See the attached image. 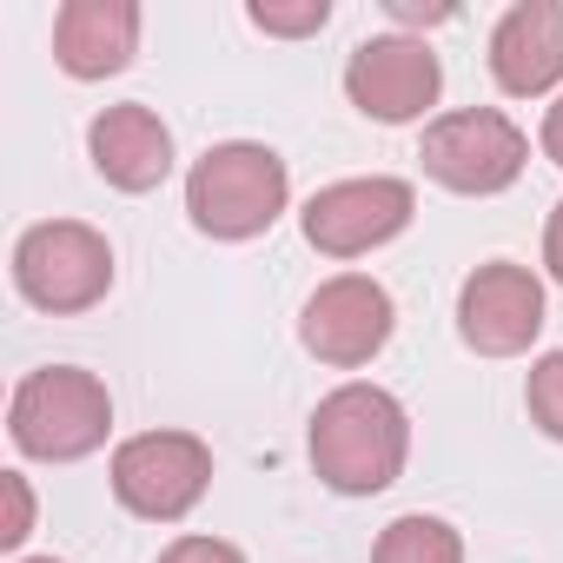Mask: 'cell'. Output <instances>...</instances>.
Returning <instances> with one entry per match:
<instances>
[{"instance_id":"22","label":"cell","mask_w":563,"mask_h":563,"mask_svg":"<svg viewBox=\"0 0 563 563\" xmlns=\"http://www.w3.org/2000/svg\"><path fill=\"white\" fill-rule=\"evenodd\" d=\"M27 563H60V556H27Z\"/></svg>"},{"instance_id":"9","label":"cell","mask_w":563,"mask_h":563,"mask_svg":"<svg viewBox=\"0 0 563 563\" xmlns=\"http://www.w3.org/2000/svg\"><path fill=\"white\" fill-rule=\"evenodd\" d=\"M438 93H444V67H438L431 41H418V34H372L345 60V100L378 126L424 120L438 107Z\"/></svg>"},{"instance_id":"12","label":"cell","mask_w":563,"mask_h":563,"mask_svg":"<svg viewBox=\"0 0 563 563\" xmlns=\"http://www.w3.org/2000/svg\"><path fill=\"white\" fill-rule=\"evenodd\" d=\"M87 153H93V173L113 186V192H153L166 186L173 173V133L153 107L140 100H120L107 113H93L87 126Z\"/></svg>"},{"instance_id":"16","label":"cell","mask_w":563,"mask_h":563,"mask_svg":"<svg viewBox=\"0 0 563 563\" xmlns=\"http://www.w3.org/2000/svg\"><path fill=\"white\" fill-rule=\"evenodd\" d=\"M245 21H252L258 34H278V41H306V34H319V27L332 21V8H325V0H299V8H278V0H252Z\"/></svg>"},{"instance_id":"17","label":"cell","mask_w":563,"mask_h":563,"mask_svg":"<svg viewBox=\"0 0 563 563\" xmlns=\"http://www.w3.org/2000/svg\"><path fill=\"white\" fill-rule=\"evenodd\" d=\"M0 497H8V523H0V550H21L34 530V484L21 471H0Z\"/></svg>"},{"instance_id":"5","label":"cell","mask_w":563,"mask_h":563,"mask_svg":"<svg viewBox=\"0 0 563 563\" xmlns=\"http://www.w3.org/2000/svg\"><path fill=\"white\" fill-rule=\"evenodd\" d=\"M424 179H438L444 192H464V199H490V192H510L523 179V159H530V140L510 113L497 107H457V113H438L424 126Z\"/></svg>"},{"instance_id":"3","label":"cell","mask_w":563,"mask_h":563,"mask_svg":"<svg viewBox=\"0 0 563 563\" xmlns=\"http://www.w3.org/2000/svg\"><path fill=\"white\" fill-rule=\"evenodd\" d=\"M113 431V391L80 365H41L8 398V438L21 457L41 464H80Z\"/></svg>"},{"instance_id":"2","label":"cell","mask_w":563,"mask_h":563,"mask_svg":"<svg viewBox=\"0 0 563 563\" xmlns=\"http://www.w3.org/2000/svg\"><path fill=\"white\" fill-rule=\"evenodd\" d=\"M292 199V173L272 146L258 140H225V146H206L186 173V219L219 239V245H239V239H258L278 225Z\"/></svg>"},{"instance_id":"8","label":"cell","mask_w":563,"mask_h":563,"mask_svg":"<svg viewBox=\"0 0 563 563\" xmlns=\"http://www.w3.org/2000/svg\"><path fill=\"white\" fill-rule=\"evenodd\" d=\"M398 332V306L391 292L378 286L372 272H339L306 299L299 312V345L319 358V365H339V372H358L372 365Z\"/></svg>"},{"instance_id":"20","label":"cell","mask_w":563,"mask_h":563,"mask_svg":"<svg viewBox=\"0 0 563 563\" xmlns=\"http://www.w3.org/2000/svg\"><path fill=\"white\" fill-rule=\"evenodd\" d=\"M543 265H550V278L563 286V199H556L550 219H543Z\"/></svg>"},{"instance_id":"10","label":"cell","mask_w":563,"mask_h":563,"mask_svg":"<svg viewBox=\"0 0 563 563\" xmlns=\"http://www.w3.org/2000/svg\"><path fill=\"white\" fill-rule=\"evenodd\" d=\"M543 332V278L517 258H490L457 286V339L477 358H517Z\"/></svg>"},{"instance_id":"13","label":"cell","mask_w":563,"mask_h":563,"mask_svg":"<svg viewBox=\"0 0 563 563\" xmlns=\"http://www.w3.org/2000/svg\"><path fill=\"white\" fill-rule=\"evenodd\" d=\"M140 54V8L133 0H67L54 14V60L67 80L126 74Z\"/></svg>"},{"instance_id":"19","label":"cell","mask_w":563,"mask_h":563,"mask_svg":"<svg viewBox=\"0 0 563 563\" xmlns=\"http://www.w3.org/2000/svg\"><path fill=\"white\" fill-rule=\"evenodd\" d=\"M385 14L405 21V27H444L457 8H451V0H385Z\"/></svg>"},{"instance_id":"14","label":"cell","mask_w":563,"mask_h":563,"mask_svg":"<svg viewBox=\"0 0 563 563\" xmlns=\"http://www.w3.org/2000/svg\"><path fill=\"white\" fill-rule=\"evenodd\" d=\"M372 563H464V537L444 523V517H391L372 543Z\"/></svg>"},{"instance_id":"6","label":"cell","mask_w":563,"mask_h":563,"mask_svg":"<svg viewBox=\"0 0 563 563\" xmlns=\"http://www.w3.org/2000/svg\"><path fill=\"white\" fill-rule=\"evenodd\" d=\"M113 497L146 523H179L212 490V444L192 431H140L107 464Z\"/></svg>"},{"instance_id":"18","label":"cell","mask_w":563,"mask_h":563,"mask_svg":"<svg viewBox=\"0 0 563 563\" xmlns=\"http://www.w3.org/2000/svg\"><path fill=\"white\" fill-rule=\"evenodd\" d=\"M159 563H245V550L225 537H173L159 550Z\"/></svg>"},{"instance_id":"21","label":"cell","mask_w":563,"mask_h":563,"mask_svg":"<svg viewBox=\"0 0 563 563\" xmlns=\"http://www.w3.org/2000/svg\"><path fill=\"white\" fill-rule=\"evenodd\" d=\"M543 159L550 166H563V93L550 100V113H543Z\"/></svg>"},{"instance_id":"15","label":"cell","mask_w":563,"mask_h":563,"mask_svg":"<svg viewBox=\"0 0 563 563\" xmlns=\"http://www.w3.org/2000/svg\"><path fill=\"white\" fill-rule=\"evenodd\" d=\"M523 411H530V424H537L543 438L563 444V352H543V358L530 365V378H523Z\"/></svg>"},{"instance_id":"1","label":"cell","mask_w":563,"mask_h":563,"mask_svg":"<svg viewBox=\"0 0 563 563\" xmlns=\"http://www.w3.org/2000/svg\"><path fill=\"white\" fill-rule=\"evenodd\" d=\"M312 471L339 497H378L405 477L411 418L385 385H339L312 411Z\"/></svg>"},{"instance_id":"4","label":"cell","mask_w":563,"mask_h":563,"mask_svg":"<svg viewBox=\"0 0 563 563\" xmlns=\"http://www.w3.org/2000/svg\"><path fill=\"white\" fill-rule=\"evenodd\" d=\"M14 286L27 306H41L54 319L93 312L113 292V245L87 219H41L14 245Z\"/></svg>"},{"instance_id":"11","label":"cell","mask_w":563,"mask_h":563,"mask_svg":"<svg viewBox=\"0 0 563 563\" xmlns=\"http://www.w3.org/2000/svg\"><path fill=\"white\" fill-rule=\"evenodd\" d=\"M490 80L510 100H543L563 87V0H517L490 27Z\"/></svg>"},{"instance_id":"7","label":"cell","mask_w":563,"mask_h":563,"mask_svg":"<svg viewBox=\"0 0 563 563\" xmlns=\"http://www.w3.org/2000/svg\"><path fill=\"white\" fill-rule=\"evenodd\" d=\"M411 219H418V192H411V179H391V173L319 186L299 212L306 245L325 258H365V252L391 245Z\"/></svg>"}]
</instances>
